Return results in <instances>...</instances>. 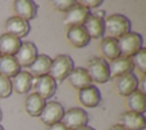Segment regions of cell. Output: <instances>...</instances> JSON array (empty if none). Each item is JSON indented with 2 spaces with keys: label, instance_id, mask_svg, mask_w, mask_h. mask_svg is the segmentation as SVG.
<instances>
[{
  "label": "cell",
  "instance_id": "1",
  "mask_svg": "<svg viewBox=\"0 0 146 130\" xmlns=\"http://www.w3.org/2000/svg\"><path fill=\"white\" fill-rule=\"evenodd\" d=\"M131 22L122 14H112L104 18V34L108 38L119 39L130 32Z\"/></svg>",
  "mask_w": 146,
  "mask_h": 130
},
{
  "label": "cell",
  "instance_id": "2",
  "mask_svg": "<svg viewBox=\"0 0 146 130\" xmlns=\"http://www.w3.org/2000/svg\"><path fill=\"white\" fill-rule=\"evenodd\" d=\"M74 68V62L68 55H58L51 60L49 75L56 82H63Z\"/></svg>",
  "mask_w": 146,
  "mask_h": 130
},
{
  "label": "cell",
  "instance_id": "3",
  "mask_svg": "<svg viewBox=\"0 0 146 130\" xmlns=\"http://www.w3.org/2000/svg\"><path fill=\"white\" fill-rule=\"evenodd\" d=\"M120 56L131 58L143 48V36L137 32H129L117 39Z\"/></svg>",
  "mask_w": 146,
  "mask_h": 130
},
{
  "label": "cell",
  "instance_id": "4",
  "mask_svg": "<svg viewBox=\"0 0 146 130\" xmlns=\"http://www.w3.org/2000/svg\"><path fill=\"white\" fill-rule=\"evenodd\" d=\"M87 72L92 82L106 83L110 81V68L108 63L102 57H92L87 63Z\"/></svg>",
  "mask_w": 146,
  "mask_h": 130
},
{
  "label": "cell",
  "instance_id": "5",
  "mask_svg": "<svg viewBox=\"0 0 146 130\" xmlns=\"http://www.w3.org/2000/svg\"><path fill=\"white\" fill-rule=\"evenodd\" d=\"M89 120L88 113L81 107H73L67 109L64 113L62 123L66 127L67 130H76L81 127L87 125Z\"/></svg>",
  "mask_w": 146,
  "mask_h": 130
},
{
  "label": "cell",
  "instance_id": "6",
  "mask_svg": "<svg viewBox=\"0 0 146 130\" xmlns=\"http://www.w3.org/2000/svg\"><path fill=\"white\" fill-rule=\"evenodd\" d=\"M64 106L59 103V101H48L46 103L41 114H40V120L42 123H44L46 125H51L55 124L57 122H62V119L64 116Z\"/></svg>",
  "mask_w": 146,
  "mask_h": 130
},
{
  "label": "cell",
  "instance_id": "7",
  "mask_svg": "<svg viewBox=\"0 0 146 130\" xmlns=\"http://www.w3.org/2000/svg\"><path fill=\"white\" fill-rule=\"evenodd\" d=\"M32 88H34L35 94H38L46 100L55 95L57 90V82L49 74H46L34 79Z\"/></svg>",
  "mask_w": 146,
  "mask_h": 130
},
{
  "label": "cell",
  "instance_id": "8",
  "mask_svg": "<svg viewBox=\"0 0 146 130\" xmlns=\"http://www.w3.org/2000/svg\"><path fill=\"white\" fill-rule=\"evenodd\" d=\"M89 14H90V10L76 1V3L64 14L63 22L68 27L70 26H82L87 17L89 16Z\"/></svg>",
  "mask_w": 146,
  "mask_h": 130
},
{
  "label": "cell",
  "instance_id": "9",
  "mask_svg": "<svg viewBox=\"0 0 146 130\" xmlns=\"http://www.w3.org/2000/svg\"><path fill=\"white\" fill-rule=\"evenodd\" d=\"M38 55V48L32 41H22V44L15 57L21 67H29Z\"/></svg>",
  "mask_w": 146,
  "mask_h": 130
},
{
  "label": "cell",
  "instance_id": "10",
  "mask_svg": "<svg viewBox=\"0 0 146 130\" xmlns=\"http://www.w3.org/2000/svg\"><path fill=\"white\" fill-rule=\"evenodd\" d=\"M5 29L7 33L17 36L18 39H22L30 33L31 26L27 21H24L23 18L18 16H11L5 22Z\"/></svg>",
  "mask_w": 146,
  "mask_h": 130
},
{
  "label": "cell",
  "instance_id": "11",
  "mask_svg": "<svg viewBox=\"0 0 146 130\" xmlns=\"http://www.w3.org/2000/svg\"><path fill=\"white\" fill-rule=\"evenodd\" d=\"M138 86H139L138 78L132 72L117 78L116 82H115L116 92L124 97H127L130 94H132L133 91L138 90Z\"/></svg>",
  "mask_w": 146,
  "mask_h": 130
},
{
  "label": "cell",
  "instance_id": "12",
  "mask_svg": "<svg viewBox=\"0 0 146 130\" xmlns=\"http://www.w3.org/2000/svg\"><path fill=\"white\" fill-rule=\"evenodd\" d=\"M78 99H79L80 104H82L83 106H86L88 108H94V107L98 106V104L100 103L102 94L96 86L91 84L89 87H86V88L79 90Z\"/></svg>",
  "mask_w": 146,
  "mask_h": 130
},
{
  "label": "cell",
  "instance_id": "13",
  "mask_svg": "<svg viewBox=\"0 0 146 130\" xmlns=\"http://www.w3.org/2000/svg\"><path fill=\"white\" fill-rule=\"evenodd\" d=\"M13 8L16 16L27 22L35 18L38 14V5L32 0H15L13 2Z\"/></svg>",
  "mask_w": 146,
  "mask_h": 130
},
{
  "label": "cell",
  "instance_id": "14",
  "mask_svg": "<svg viewBox=\"0 0 146 130\" xmlns=\"http://www.w3.org/2000/svg\"><path fill=\"white\" fill-rule=\"evenodd\" d=\"M108 68H110V79H117L124 74L131 73L135 67L131 58L120 56L116 59L111 60L108 63Z\"/></svg>",
  "mask_w": 146,
  "mask_h": 130
},
{
  "label": "cell",
  "instance_id": "15",
  "mask_svg": "<svg viewBox=\"0 0 146 130\" xmlns=\"http://www.w3.org/2000/svg\"><path fill=\"white\" fill-rule=\"evenodd\" d=\"M120 124L128 130H144L146 128V119L144 114L127 111L121 114Z\"/></svg>",
  "mask_w": 146,
  "mask_h": 130
},
{
  "label": "cell",
  "instance_id": "16",
  "mask_svg": "<svg viewBox=\"0 0 146 130\" xmlns=\"http://www.w3.org/2000/svg\"><path fill=\"white\" fill-rule=\"evenodd\" d=\"M66 38L75 48H83L90 42V36L83 26H70L66 32Z\"/></svg>",
  "mask_w": 146,
  "mask_h": 130
},
{
  "label": "cell",
  "instance_id": "17",
  "mask_svg": "<svg viewBox=\"0 0 146 130\" xmlns=\"http://www.w3.org/2000/svg\"><path fill=\"white\" fill-rule=\"evenodd\" d=\"M34 78L27 72V71H21L18 74H16L14 78L10 79L11 88L15 92L23 95L26 94L32 89Z\"/></svg>",
  "mask_w": 146,
  "mask_h": 130
},
{
  "label": "cell",
  "instance_id": "18",
  "mask_svg": "<svg viewBox=\"0 0 146 130\" xmlns=\"http://www.w3.org/2000/svg\"><path fill=\"white\" fill-rule=\"evenodd\" d=\"M66 79H67L68 83L78 90H81L86 87H89L92 83L87 70L83 67H74Z\"/></svg>",
  "mask_w": 146,
  "mask_h": 130
},
{
  "label": "cell",
  "instance_id": "19",
  "mask_svg": "<svg viewBox=\"0 0 146 130\" xmlns=\"http://www.w3.org/2000/svg\"><path fill=\"white\" fill-rule=\"evenodd\" d=\"M82 26L87 31L90 39H99L104 35V19L92 13L89 14Z\"/></svg>",
  "mask_w": 146,
  "mask_h": 130
},
{
  "label": "cell",
  "instance_id": "20",
  "mask_svg": "<svg viewBox=\"0 0 146 130\" xmlns=\"http://www.w3.org/2000/svg\"><path fill=\"white\" fill-rule=\"evenodd\" d=\"M51 58L48 55L44 54H40L36 56V58L33 60V63L29 66L30 70V74L34 78H39L42 75H46L49 73L50 70V65H51Z\"/></svg>",
  "mask_w": 146,
  "mask_h": 130
},
{
  "label": "cell",
  "instance_id": "21",
  "mask_svg": "<svg viewBox=\"0 0 146 130\" xmlns=\"http://www.w3.org/2000/svg\"><path fill=\"white\" fill-rule=\"evenodd\" d=\"M22 44L21 39L9 33H3L0 35V52L1 55L15 56Z\"/></svg>",
  "mask_w": 146,
  "mask_h": 130
},
{
  "label": "cell",
  "instance_id": "22",
  "mask_svg": "<svg viewBox=\"0 0 146 130\" xmlns=\"http://www.w3.org/2000/svg\"><path fill=\"white\" fill-rule=\"evenodd\" d=\"M102 55L106 62L107 60H114L117 57H120V49H119V44H117V40L113 39V38H108L105 36L102 39L100 44H99Z\"/></svg>",
  "mask_w": 146,
  "mask_h": 130
},
{
  "label": "cell",
  "instance_id": "23",
  "mask_svg": "<svg viewBox=\"0 0 146 130\" xmlns=\"http://www.w3.org/2000/svg\"><path fill=\"white\" fill-rule=\"evenodd\" d=\"M44 105H46V100L35 92L30 94L26 97L25 104H24L26 113L32 117H39Z\"/></svg>",
  "mask_w": 146,
  "mask_h": 130
},
{
  "label": "cell",
  "instance_id": "24",
  "mask_svg": "<svg viewBox=\"0 0 146 130\" xmlns=\"http://www.w3.org/2000/svg\"><path fill=\"white\" fill-rule=\"evenodd\" d=\"M21 72V66L15 56H0V74L11 79Z\"/></svg>",
  "mask_w": 146,
  "mask_h": 130
},
{
  "label": "cell",
  "instance_id": "25",
  "mask_svg": "<svg viewBox=\"0 0 146 130\" xmlns=\"http://www.w3.org/2000/svg\"><path fill=\"white\" fill-rule=\"evenodd\" d=\"M145 94H143L139 90L133 91L129 96H127V106L129 111L144 114L146 111V104H145Z\"/></svg>",
  "mask_w": 146,
  "mask_h": 130
},
{
  "label": "cell",
  "instance_id": "26",
  "mask_svg": "<svg viewBox=\"0 0 146 130\" xmlns=\"http://www.w3.org/2000/svg\"><path fill=\"white\" fill-rule=\"evenodd\" d=\"M133 67H136L137 70H139V72L141 74L146 73V49L143 47L135 56L131 57Z\"/></svg>",
  "mask_w": 146,
  "mask_h": 130
},
{
  "label": "cell",
  "instance_id": "27",
  "mask_svg": "<svg viewBox=\"0 0 146 130\" xmlns=\"http://www.w3.org/2000/svg\"><path fill=\"white\" fill-rule=\"evenodd\" d=\"M13 92L10 79L0 74V98H8Z\"/></svg>",
  "mask_w": 146,
  "mask_h": 130
},
{
  "label": "cell",
  "instance_id": "28",
  "mask_svg": "<svg viewBox=\"0 0 146 130\" xmlns=\"http://www.w3.org/2000/svg\"><path fill=\"white\" fill-rule=\"evenodd\" d=\"M76 3L75 0H55V1H51V5L52 7L60 11V13H66L67 10H70L74 5Z\"/></svg>",
  "mask_w": 146,
  "mask_h": 130
},
{
  "label": "cell",
  "instance_id": "29",
  "mask_svg": "<svg viewBox=\"0 0 146 130\" xmlns=\"http://www.w3.org/2000/svg\"><path fill=\"white\" fill-rule=\"evenodd\" d=\"M80 5H82V6H84L86 8H88L89 10L91 9V8H97V7H99L102 3H103V0H80V1H78Z\"/></svg>",
  "mask_w": 146,
  "mask_h": 130
},
{
  "label": "cell",
  "instance_id": "30",
  "mask_svg": "<svg viewBox=\"0 0 146 130\" xmlns=\"http://www.w3.org/2000/svg\"><path fill=\"white\" fill-rule=\"evenodd\" d=\"M48 130H67V129H66V127H65L62 122H57V123H55V124L49 125Z\"/></svg>",
  "mask_w": 146,
  "mask_h": 130
},
{
  "label": "cell",
  "instance_id": "31",
  "mask_svg": "<svg viewBox=\"0 0 146 130\" xmlns=\"http://www.w3.org/2000/svg\"><path fill=\"white\" fill-rule=\"evenodd\" d=\"M108 130H128V129H125V128L122 127L121 124H114V125H112Z\"/></svg>",
  "mask_w": 146,
  "mask_h": 130
},
{
  "label": "cell",
  "instance_id": "32",
  "mask_svg": "<svg viewBox=\"0 0 146 130\" xmlns=\"http://www.w3.org/2000/svg\"><path fill=\"white\" fill-rule=\"evenodd\" d=\"M76 130H95L92 127H90V125H84V127H81V128H79V129H76Z\"/></svg>",
  "mask_w": 146,
  "mask_h": 130
},
{
  "label": "cell",
  "instance_id": "33",
  "mask_svg": "<svg viewBox=\"0 0 146 130\" xmlns=\"http://www.w3.org/2000/svg\"><path fill=\"white\" fill-rule=\"evenodd\" d=\"M2 120V111H1V108H0V121Z\"/></svg>",
  "mask_w": 146,
  "mask_h": 130
},
{
  "label": "cell",
  "instance_id": "34",
  "mask_svg": "<svg viewBox=\"0 0 146 130\" xmlns=\"http://www.w3.org/2000/svg\"><path fill=\"white\" fill-rule=\"evenodd\" d=\"M0 130H5V129H3V127H2L1 124H0Z\"/></svg>",
  "mask_w": 146,
  "mask_h": 130
},
{
  "label": "cell",
  "instance_id": "35",
  "mask_svg": "<svg viewBox=\"0 0 146 130\" xmlns=\"http://www.w3.org/2000/svg\"><path fill=\"white\" fill-rule=\"evenodd\" d=\"M0 56H1V52H0Z\"/></svg>",
  "mask_w": 146,
  "mask_h": 130
}]
</instances>
